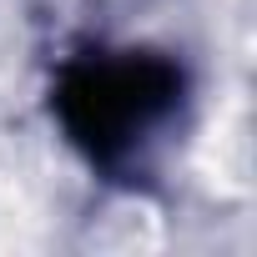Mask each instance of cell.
Wrapping results in <instances>:
<instances>
[{"label": "cell", "instance_id": "1", "mask_svg": "<svg viewBox=\"0 0 257 257\" xmlns=\"http://www.w3.org/2000/svg\"><path fill=\"white\" fill-rule=\"evenodd\" d=\"M172 96H177V71L167 61L132 56L76 71L61 91V116L71 137L86 142L91 152H116L137 132H147L172 106Z\"/></svg>", "mask_w": 257, "mask_h": 257}]
</instances>
